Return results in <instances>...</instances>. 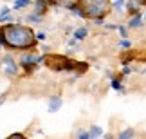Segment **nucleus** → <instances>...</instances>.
<instances>
[{"label": "nucleus", "instance_id": "f03ea898", "mask_svg": "<svg viewBox=\"0 0 146 139\" xmlns=\"http://www.w3.org/2000/svg\"><path fill=\"white\" fill-rule=\"evenodd\" d=\"M81 2V7L85 11L87 16L90 18H103V16L108 13V0H80Z\"/></svg>", "mask_w": 146, "mask_h": 139}, {"label": "nucleus", "instance_id": "7ed1b4c3", "mask_svg": "<svg viewBox=\"0 0 146 139\" xmlns=\"http://www.w3.org/2000/svg\"><path fill=\"white\" fill-rule=\"evenodd\" d=\"M4 70L7 72V74H16V72H18V69H16V63L13 62V58L11 56H5L4 58Z\"/></svg>", "mask_w": 146, "mask_h": 139}, {"label": "nucleus", "instance_id": "ddd939ff", "mask_svg": "<svg viewBox=\"0 0 146 139\" xmlns=\"http://www.w3.org/2000/svg\"><path fill=\"white\" fill-rule=\"evenodd\" d=\"M117 29H119V33H121V36H123V38H126V33H128V31H126V27H125V25H119Z\"/></svg>", "mask_w": 146, "mask_h": 139}, {"label": "nucleus", "instance_id": "f8f14e48", "mask_svg": "<svg viewBox=\"0 0 146 139\" xmlns=\"http://www.w3.org/2000/svg\"><path fill=\"white\" fill-rule=\"evenodd\" d=\"M112 87H114L115 90H121V83H119V80H112Z\"/></svg>", "mask_w": 146, "mask_h": 139}, {"label": "nucleus", "instance_id": "2eb2a0df", "mask_svg": "<svg viewBox=\"0 0 146 139\" xmlns=\"http://www.w3.org/2000/svg\"><path fill=\"white\" fill-rule=\"evenodd\" d=\"M78 137H81V139H87V137H90L87 134V132H80V134H78Z\"/></svg>", "mask_w": 146, "mask_h": 139}, {"label": "nucleus", "instance_id": "f257e3e1", "mask_svg": "<svg viewBox=\"0 0 146 139\" xmlns=\"http://www.w3.org/2000/svg\"><path fill=\"white\" fill-rule=\"evenodd\" d=\"M4 42H7L11 47L27 49L35 43V35L20 25H9L4 29Z\"/></svg>", "mask_w": 146, "mask_h": 139}, {"label": "nucleus", "instance_id": "9d476101", "mask_svg": "<svg viewBox=\"0 0 146 139\" xmlns=\"http://www.w3.org/2000/svg\"><path fill=\"white\" fill-rule=\"evenodd\" d=\"M132 136H133V130L128 128V130H125V132H121V134H119V139H126V137H132Z\"/></svg>", "mask_w": 146, "mask_h": 139}, {"label": "nucleus", "instance_id": "9b49d317", "mask_svg": "<svg viewBox=\"0 0 146 139\" xmlns=\"http://www.w3.org/2000/svg\"><path fill=\"white\" fill-rule=\"evenodd\" d=\"M24 5H27V0H16L15 2V7L18 9V7H24Z\"/></svg>", "mask_w": 146, "mask_h": 139}, {"label": "nucleus", "instance_id": "39448f33", "mask_svg": "<svg viewBox=\"0 0 146 139\" xmlns=\"http://www.w3.org/2000/svg\"><path fill=\"white\" fill-rule=\"evenodd\" d=\"M60 107H61V98H60V96H54V98L49 101V110H50V112H56Z\"/></svg>", "mask_w": 146, "mask_h": 139}, {"label": "nucleus", "instance_id": "1a4fd4ad", "mask_svg": "<svg viewBox=\"0 0 146 139\" xmlns=\"http://www.w3.org/2000/svg\"><path fill=\"white\" fill-rule=\"evenodd\" d=\"M58 2H60L61 5H65V7H72V5L78 4V0H58Z\"/></svg>", "mask_w": 146, "mask_h": 139}, {"label": "nucleus", "instance_id": "6e6552de", "mask_svg": "<svg viewBox=\"0 0 146 139\" xmlns=\"http://www.w3.org/2000/svg\"><path fill=\"white\" fill-rule=\"evenodd\" d=\"M101 134H103V130H101L99 126H92L90 132H88V136H90V137H96V136H101Z\"/></svg>", "mask_w": 146, "mask_h": 139}, {"label": "nucleus", "instance_id": "0eeeda50", "mask_svg": "<svg viewBox=\"0 0 146 139\" xmlns=\"http://www.w3.org/2000/svg\"><path fill=\"white\" fill-rule=\"evenodd\" d=\"M22 63H24L25 67H29V65L36 63V58H35V56H24V60H22Z\"/></svg>", "mask_w": 146, "mask_h": 139}, {"label": "nucleus", "instance_id": "20e7f679", "mask_svg": "<svg viewBox=\"0 0 146 139\" xmlns=\"http://www.w3.org/2000/svg\"><path fill=\"white\" fill-rule=\"evenodd\" d=\"M143 25V16H141V13H135L130 18V22H128V27L130 29H135V27H141Z\"/></svg>", "mask_w": 146, "mask_h": 139}, {"label": "nucleus", "instance_id": "4468645a", "mask_svg": "<svg viewBox=\"0 0 146 139\" xmlns=\"http://www.w3.org/2000/svg\"><path fill=\"white\" fill-rule=\"evenodd\" d=\"M119 47H123V49H125V47H130V42H128V40H121L119 42Z\"/></svg>", "mask_w": 146, "mask_h": 139}, {"label": "nucleus", "instance_id": "423d86ee", "mask_svg": "<svg viewBox=\"0 0 146 139\" xmlns=\"http://www.w3.org/2000/svg\"><path fill=\"white\" fill-rule=\"evenodd\" d=\"M87 35H88V29H87V27H80V29L74 31V40H83Z\"/></svg>", "mask_w": 146, "mask_h": 139}]
</instances>
